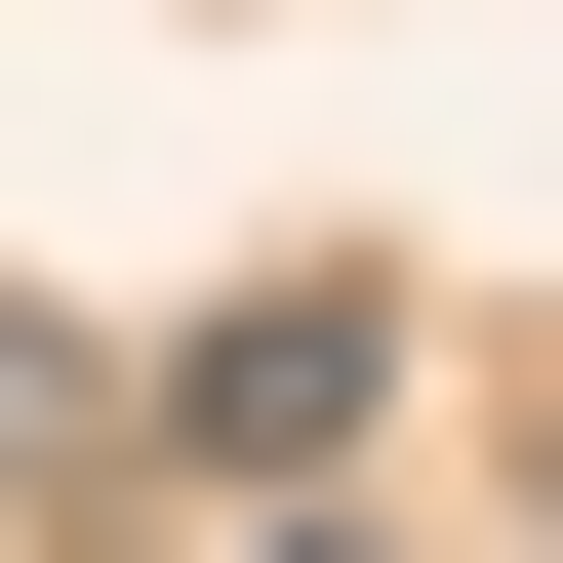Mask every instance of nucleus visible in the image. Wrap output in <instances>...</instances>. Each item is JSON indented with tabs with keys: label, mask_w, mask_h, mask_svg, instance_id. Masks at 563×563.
<instances>
[{
	"label": "nucleus",
	"mask_w": 563,
	"mask_h": 563,
	"mask_svg": "<svg viewBox=\"0 0 563 563\" xmlns=\"http://www.w3.org/2000/svg\"><path fill=\"white\" fill-rule=\"evenodd\" d=\"M363 402H402V322H363V282H282V322H201V363H162V443H201V483H322Z\"/></svg>",
	"instance_id": "f257e3e1"
},
{
	"label": "nucleus",
	"mask_w": 563,
	"mask_h": 563,
	"mask_svg": "<svg viewBox=\"0 0 563 563\" xmlns=\"http://www.w3.org/2000/svg\"><path fill=\"white\" fill-rule=\"evenodd\" d=\"M242 563H363V523H242Z\"/></svg>",
	"instance_id": "f03ea898"
}]
</instances>
